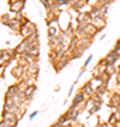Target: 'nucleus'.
Listing matches in <instances>:
<instances>
[{"mask_svg": "<svg viewBox=\"0 0 120 127\" xmlns=\"http://www.w3.org/2000/svg\"><path fill=\"white\" fill-rule=\"evenodd\" d=\"M92 24L96 28H103L106 26V20L103 16H97V17H92Z\"/></svg>", "mask_w": 120, "mask_h": 127, "instance_id": "1", "label": "nucleus"}, {"mask_svg": "<svg viewBox=\"0 0 120 127\" xmlns=\"http://www.w3.org/2000/svg\"><path fill=\"white\" fill-rule=\"evenodd\" d=\"M24 7V1L20 0V1H16V3H11V11H21Z\"/></svg>", "mask_w": 120, "mask_h": 127, "instance_id": "2", "label": "nucleus"}, {"mask_svg": "<svg viewBox=\"0 0 120 127\" xmlns=\"http://www.w3.org/2000/svg\"><path fill=\"white\" fill-rule=\"evenodd\" d=\"M34 91H35V86H31V88H27V91L24 92V95L27 96V97H30V95H32V93H34Z\"/></svg>", "mask_w": 120, "mask_h": 127, "instance_id": "3", "label": "nucleus"}, {"mask_svg": "<svg viewBox=\"0 0 120 127\" xmlns=\"http://www.w3.org/2000/svg\"><path fill=\"white\" fill-rule=\"evenodd\" d=\"M82 100H83V96H82V93H81V95H78L75 97V103H79V102H82Z\"/></svg>", "mask_w": 120, "mask_h": 127, "instance_id": "4", "label": "nucleus"}, {"mask_svg": "<svg viewBox=\"0 0 120 127\" xmlns=\"http://www.w3.org/2000/svg\"><path fill=\"white\" fill-rule=\"evenodd\" d=\"M90 61H92V55H90V57H89V58L86 59V62H85V68H86V66L89 65V62H90Z\"/></svg>", "mask_w": 120, "mask_h": 127, "instance_id": "5", "label": "nucleus"}, {"mask_svg": "<svg viewBox=\"0 0 120 127\" xmlns=\"http://www.w3.org/2000/svg\"><path fill=\"white\" fill-rule=\"evenodd\" d=\"M0 127H11V126H9L6 122H3V123H0Z\"/></svg>", "mask_w": 120, "mask_h": 127, "instance_id": "6", "label": "nucleus"}, {"mask_svg": "<svg viewBox=\"0 0 120 127\" xmlns=\"http://www.w3.org/2000/svg\"><path fill=\"white\" fill-rule=\"evenodd\" d=\"M35 116H37V112H35V113H31V114H30V119H34Z\"/></svg>", "mask_w": 120, "mask_h": 127, "instance_id": "7", "label": "nucleus"}, {"mask_svg": "<svg viewBox=\"0 0 120 127\" xmlns=\"http://www.w3.org/2000/svg\"><path fill=\"white\" fill-rule=\"evenodd\" d=\"M9 1H10V4H11V3H16V1H20V0H9ZM23 1H24V0H23Z\"/></svg>", "mask_w": 120, "mask_h": 127, "instance_id": "8", "label": "nucleus"}]
</instances>
